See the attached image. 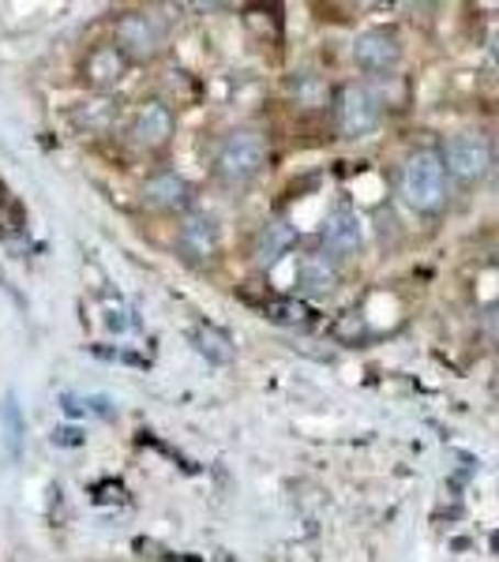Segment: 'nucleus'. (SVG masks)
<instances>
[{"mask_svg":"<svg viewBox=\"0 0 499 562\" xmlns=\"http://www.w3.org/2000/svg\"><path fill=\"white\" fill-rule=\"evenodd\" d=\"M496 60H499V34H496Z\"/></svg>","mask_w":499,"mask_h":562,"instance_id":"nucleus-18","label":"nucleus"},{"mask_svg":"<svg viewBox=\"0 0 499 562\" xmlns=\"http://www.w3.org/2000/svg\"><path fill=\"white\" fill-rule=\"evenodd\" d=\"M402 199L417 214H440L447 203V166H443L440 150H417L402 166Z\"/></svg>","mask_w":499,"mask_h":562,"instance_id":"nucleus-1","label":"nucleus"},{"mask_svg":"<svg viewBox=\"0 0 499 562\" xmlns=\"http://www.w3.org/2000/svg\"><path fill=\"white\" fill-rule=\"evenodd\" d=\"M196 349L203 352L207 360H214V364H230L233 357H237V349H233V341H230V334L225 330H218V326H199L196 330Z\"/></svg>","mask_w":499,"mask_h":562,"instance_id":"nucleus-15","label":"nucleus"},{"mask_svg":"<svg viewBox=\"0 0 499 562\" xmlns=\"http://www.w3.org/2000/svg\"><path fill=\"white\" fill-rule=\"evenodd\" d=\"M339 259L326 256V251H308L297 262V293L301 296H331L334 285H339Z\"/></svg>","mask_w":499,"mask_h":562,"instance_id":"nucleus-10","label":"nucleus"},{"mask_svg":"<svg viewBox=\"0 0 499 562\" xmlns=\"http://www.w3.org/2000/svg\"><path fill=\"white\" fill-rule=\"evenodd\" d=\"M113 45L132 60V65H147V60H154L162 49H166V20L147 12V8L124 12L121 20H117Z\"/></svg>","mask_w":499,"mask_h":562,"instance_id":"nucleus-3","label":"nucleus"},{"mask_svg":"<svg viewBox=\"0 0 499 562\" xmlns=\"http://www.w3.org/2000/svg\"><path fill=\"white\" fill-rule=\"evenodd\" d=\"M267 166V139L252 128L230 132L222 139V147L214 154V173L230 188H241L248 180H256Z\"/></svg>","mask_w":499,"mask_h":562,"instance_id":"nucleus-2","label":"nucleus"},{"mask_svg":"<svg viewBox=\"0 0 499 562\" xmlns=\"http://www.w3.org/2000/svg\"><path fill=\"white\" fill-rule=\"evenodd\" d=\"M353 60H357V68L372 71V76L391 71L402 60V38L391 26H372V31L357 34V42H353Z\"/></svg>","mask_w":499,"mask_h":562,"instance_id":"nucleus-6","label":"nucleus"},{"mask_svg":"<svg viewBox=\"0 0 499 562\" xmlns=\"http://www.w3.org/2000/svg\"><path fill=\"white\" fill-rule=\"evenodd\" d=\"M320 240H323V251L334 259H346L353 251L361 248V217L357 211H350V206H334L331 214H326L323 229H320Z\"/></svg>","mask_w":499,"mask_h":562,"instance_id":"nucleus-9","label":"nucleus"},{"mask_svg":"<svg viewBox=\"0 0 499 562\" xmlns=\"http://www.w3.org/2000/svg\"><path fill=\"white\" fill-rule=\"evenodd\" d=\"M143 203L162 214L188 211V206H192V184L180 173H169V169L166 173H154L147 184H143Z\"/></svg>","mask_w":499,"mask_h":562,"instance_id":"nucleus-11","label":"nucleus"},{"mask_svg":"<svg viewBox=\"0 0 499 562\" xmlns=\"http://www.w3.org/2000/svg\"><path fill=\"white\" fill-rule=\"evenodd\" d=\"M331 334H334V341H342V346H361V341L368 338V319L361 312H346L331 326Z\"/></svg>","mask_w":499,"mask_h":562,"instance_id":"nucleus-16","label":"nucleus"},{"mask_svg":"<svg viewBox=\"0 0 499 562\" xmlns=\"http://www.w3.org/2000/svg\"><path fill=\"white\" fill-rule=\"evenodd\" d=\"M440 158H443V166H447V177L462 180V184H474V180H480L488 169H492L496 150H492V139H488V135L458 132L443 143Z\"/></svg>","mask_w":499,"mask_h":562,"instance_id":"nucleus-4","label":"nucleus"},{"mask_svg":"<svg viewBox=\"0 0 499 562\" xmlns=\"http://www.w3.org/2000/svg\"><path fill=\"white\" fill-rule=\"evenodd\" d=\"M129 68H132V60L124 57V53L117 49L113 42H109V45H95V49L87 53V60H84V79L95 90H109V87L121 83Z\"/></svg>","mask_w":499,"mask_h":562,"instance_id":"nucleus-12","label":"nucleus"},{"mask_svg":"<svg viewBox=\"0 0 499 562\" xmlns=\"http://www.w3.org/2000/svg\"><path fill=\"white\" fill-rule=\"evenodd\" d=\"M485 334H488V341H492V346H499V304L492 307V312H488Z\"/></svg>","mask_w":499,"mask_h":562,"instance_id":"nucleus-17","label":"nucleus"},{"mask_svg":"<svg viewBox=\"0 0 499 562\" xmlns=\"http://www.w3.org/2000/svg\"><path fill=\"white\" fill-rule=\"evenodd\" d=\"M293 244H297V229L289 222H282V217H275V222H267L259 229L252 256H256L259 267H275L278 259L289 256V248H293Z\"/></svg>","mask_w":499,"mask_h":562,"instance_id":"nucleus-13","label":"nucleus"},{"mask_svg":"<svg viewBox=\"0 0 499 562\" xmlns=\"http://www.w3.org/2000/svg\"><path fill=\"white\" fill-rule=\"evenodd\" d=\"M263 315L278 326H308L312 323V307H308L304 301H297V296H270V301L263 304Z\"/></svg>","mask_w":499,"mask_h":562,"instance_id":"nucleus-14","label":"nucleus"},{"mask_svg":"<svg viewBox=\"0 0 499 562\" xmlns=\"http://www.w3.org/2000/svg\"><path fill=\"white\" fill-rule=\"evenodd\" d=\"M177 248L192 262H211L222 251V229L211 214H188L177 229Z\"/></svg>","mask_w":499,"mask_h":562,"instance_id":"nucleus-8","label":"nucleus"},{"mask_svg":"<svg viewBox=\"0 0 499 562\" xmlns=\"http://www.w3.org/2000/svg\"><path fill=\"white\" fill-rule=\"evenodd\" d=\"M379 113H384L379 98L361 83H346L339 90V98H334V124H339V132L346 135V139L368 135L379 124Z\"/></svg>","mask_w":499,"mask_h":562,"instance_id":"nucleus-5","label":"nucleus"},{"mask_svg":"<svg viewBox=\"0 0 499 562\" xmlns=\"http://www.w3.org/2000/svg\"><path fill=\"white\" fill-rule=\"evenodd\" d=\"M174 132H177V116H174V109H169L166 102L151 98V102H143L140 109H135V116H132V139L140 143V147H147V150L169 147Z\"/></svg>","mask_w":499,"mask_h":562,"instance_id":"nucleus-7","label":"nucleus"}]
</instances>
